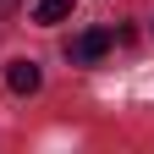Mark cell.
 Returning <instances> with one entry per match:
<instances>
[{"label":"cell","instance_id":"obj_2","mask_svg":"<svg viewBox=\"0 0 154 154\" xmlns=\"http://www.w3.org/2000/svg\"><path fill=\"white\" fill-rule=\"evenodd\" d=\"M6 83H11V94H38L44 72H38L33 61H11V66H6Z\"/></svg>","mask_w":154,"mask_h":154},{"label":"cell","instance_id":"obj_1","mask_svg":"<svg viewBox=\"0 0 154 154\" xmlns=\"http://www.w3.org/2000/svg\"><path fill=\"white\" fill-rule=\"evenodd\" d=\"M105 50H110V33H105V28H88V33H77V38H72V50H66V55H72V66H94Z\"/></svg>","mask_w":154,"mask_h":154},{"label":"cell","instance_id":"obj_4","mask_svg":"<svg viewBox=\"0 0 154 154\" xmlns=\"http://www.w3.org/2000/svg\"><path fill=\"white\" fill-rule=\"evenodd\" d=\"M11 6H17V0H0V17H6V11H11Z\"/></svg>","mask_w":154,"mask_h":154},{"label":"cell","instance_id":"obj_3","mask_svg":"<svg viewBox=\"0 0 154 154\" xmlns=\"http://www.w3.org/2000/svg\"><path fill=\"white\" fill-rule=\"evenodd\" d=\"M72 0H33V22H66Z\"/></svg>","mask_w":154,"mask_h":154}]
</instances>
